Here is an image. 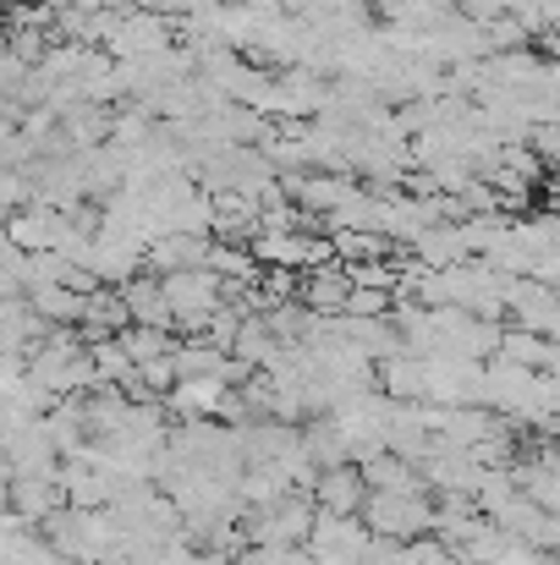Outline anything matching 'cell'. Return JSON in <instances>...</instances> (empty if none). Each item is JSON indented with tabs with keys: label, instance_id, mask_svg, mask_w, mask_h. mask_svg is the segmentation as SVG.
<instances>
[{
	"label": "cell",
	"instance_id": "cell-19",
	"mask_svg": "<svg viewBox=\"0 0 560 565\" xmlns=\"http://www.w3.org/2000/svg\"><path fill=\"white\" fill-rule=\"evenodd\" d=\"M236 565H314V555H308L303 544H281V550H264V544H253L247 555H236Z\"/></svg>",
	"mask_w": 560,
	"mask_h": 565
},
{
	"label": "cell",
	"instance_id": "cell-6",
	"mask_svg": "<svg viewBox=\"0 0 560 565\" xmlns=\"http://www.w3.org/2000/svg\"><path fill=\"white\" fill-rule=\"evenodd\" d=\"M314 500L308 494H286L281 505H270V511H253V522H247V539L253 544H264V550H281V544H308V533H314Z\"/></svg>",
	"mask_w": 560,
	"mask_h": 565
},
{
	"label": "cell",
	"instance_id": "cell-10",
	"mask_svg": "<svg viewBox=\"0 0 560 565\" xmlns=\"http://www.w3.org/2000/svg\"><path fill=\"white\" fill-rule=\"evenodd\" d=\"M297 297H303V308H308V313H319V319H336V313L347 308V297H352L347 264L308 269V275H303V286H297Z\"/></svg>",
	"mask_w": 560,
	"mask_h": 565
},
{
	"label": "cell",
	"instance_id": "cell-11",
	"mask_svg": "<svg viewBox=\"0 0 560 565\" xmlns=\"http://www.w3.org/2000/svg\"><path fill=\"white\" fill-rule=\"evenodd\" d=\"M412 264L423 269H456V264H473V242L462 225H434L412 242Z\"/></svg>",
	"mask_w": 560,
	"mask_h": 565
},
{
	"label": "cell",
	"instance_id": "cell-3",
	"mask_svg": "<svg viewBox=\"0 0 560 565\" xmlns=\"http://www.w3.org/2000/svg\"><path fill=\"white\" fill-rule=\"evenodd\" d=\"M160 291L171 302V319L187 335H203L209 319L225 308V280L214 269H177V275H160Z\"/></svg>",
	"mask_w": 560,
	"mask_h": 565
},
{
	"label": "cell",
	"instance_id": "cell-18",
	"mask_svg": "<svg viewBox=\"0 0 560 565\" xmlns=\"http://www.w3.org/2000/svg\"><path fill=\"white\" fill-rule=\"evenodd\" d=\"M330 253L347 258V264H379V258H390V236H379V231H330Z\"/></svg>",
	"mask_w": 560,
	"mask_h": 565
},
{
	"label": "cell",
	"instance_id": "cell-15",
	"mask_svg": "<svg viewBox=\"0 0 560 565\" xmlns=\"http://www.w3.org/2000/svg\"><path fill=\"white\" fill-rule=\"evenodd\" d=\"M373 379L390 401H423V358H412V352H395V358L373 363Z\"/></svg>",
	"mask_w": 560,
	"mask_h": 565
},
{
	"label": "cell",
	"instance_id": "cell-14",
	"mask_svg": "<svg viewBox=\"0 0 560 565\" xmlns=\"http://www.w3.org/2000/svg\"><path fill=\"white\" fill-rule=\"evenodd\" d=\"M28 308H33L50 330H77L88 297H77L72 286H33V291H28Z\"/></svg>",
	"mask_w": 560,
	"mask_h": 565
},
{
	"label": "cell",
	"instance_id": "cell-12",
	"mask_svg": "<svg viewBox=\"0 0 560 565\" xmlns=\"http://www.w3.org/2000/svg\"><path fill=\"white\" fill-rule=\"evenodd\" d=\"M121 302H127V319L133 324H149V330H177V319H171V302H166V291H160V275H138V280H127L121 286Z\"/></svg>",
	"mask_w": 560,
	"mask_h": 565
},
{
	"label": "cell",
	"instance_id": "cell-8",
	"mask_svg": "<svg viewBox=\"0 0 560 565\" xmlns=\"http://www.w3.org/2000/svg\"><path fill=\"white\" fill-rule=\"evenodd\" d=\"M363 500H369V483H363L358 461L330 467V472L314 478V511L319 516H363Z\"/></svg>",
	"mask_w": 560,
	"mask_h": 565
},
{
	"label": "cell",
	"instance_id": "cell-13",
	"mask_svg": "<svg viewBox=\"0 0 560 565\" xmlns=\"http://www.w3.org/2000/svg\"><path fill=\"white\" fill-rule=\"evenodd\" d=\"M220 401H225V384H220V379H177V390L166 395L171 417H182V423H203V417H214V412H220Z\"/></svg>",
	"mask_w": 560,
	"mask_h": 565
},
{
	"label": "cell",
	"instance_id": "cell-4",
	"mask_svg": "<svg viewBox=\"0 0 560 565\" xmlns=\"http://www.w3.org/2000/svg\"><path fill=\"white\" fill-rule=\"evenodd\" d=\"M369 544L373 533L363 527V516H314L303 550L314 555V565H369Z\"/></svg>",
	"mask_w": 560,
	"mask_h": 565
},
{
	"label": "cell",
	"instance_id": "cell-16",
	"mask_svg": "<svg viewBox=\"0 0 560 565\" xmlns=\"http://www.w3.org/2000/svg\"><path fill=\"white\" fill-rule=\"evenodd\" d=\"M511 236H517V247H522L528 258H545V253H556L560 247V214L556 209L522 214V220H511Z\"/></svg>",
	"mask_w": 560,
	"mask_h": 565
},
{
	"label": "cell",
	"instance_id": "cell-1",
	"mask_svg": "<svg viewBox=\"0 0 560 565\" xmlns=\"http://www.w3.org/2000/svg\"><path fill=\"white\" fill-rule=\"evenodd\" d=\"M44 539H50V550L55 555H66L72 565H110L121 555V522L110 516V505L105 511H77V505H66L55 522H44Z\"/></svg>",
	"mask_w": 560,
	"mask_h": 565
},
{
	"label": "cell",
	"instance_id": "cell-7",
	"mask_svg": "<svg viewBox=\"0 0 560 565\" xmlns=\"http://www.w3.org/2000/svg\"><path fill=\"white\" fill-rule=\"evenodd\" d=\"M6 236L22 247V253H61L72 236H77V220L50 209V203H28L6 220Z\"/></svg>",
	"mask_w": 560,
	"mask_h": 565
},
{
	"label": "cell",
	"instance_id": "cell-20",
	"mask_svg": "<svg viewBox=\"0 0 560 565\" xmlns=\"http://www.w3.org/2000/svg\"><path fill=\"white\" fill-rule=\"evenodd\" d=\"M528 280H539L545 291H560V247H556V253H545V258H533V264H528Z\"/></svg>",
	"mask_w": 560,
	"mask_h": 565
},
{
	"label": "cell",
	"instance_id": "cell-2",
	"mask_svg": "<svg viewBox=\"0 0 560 565\" xmlns=\"http://www.w3.org/2000/svg\"><path fill=\"white\" fill-rule=\"evenodd\" d=\"M363 527L390 544H418L434 533V500H429V489H369Z\"/></svg>",
	"mask_w": 560,
	"mask_h": 565
},
{
	"label": "cell",
	"instance_id": "cell-5",
	"mask_svg": "<svg viewBox=\"0 0 560 565\" xmlns=\"http://www.w3.org/2000/svg\"><path fill=\"white\" fill-rule=\"evenodd\" d=\"M171 28H177L171 17L138 6V11H127V17L110 28L105 55H110V61H144V55H160V50H171Z\"/></svg>",
	"mask_w": 560,
	"mask_h": 565
},
{
	"label": "cell",
	"instance_id": "cell-17",
	"mask_svg": "<svg viewBox=\"0 0 560 565\" xmlns=\"http://www.w3.org/2000/svg\"><path fill=\"white\" fill-rule=\"evenodd\" d=\"M121 347H127L133 369H149V363H160V358L177 352L171 330H149V324H127V330H121Z\"/></svg>",
	"mask_w": 560,
	"mask_h": 565
},
{
	"label": "cell",
	"instance_id": "cell-9",
	"mask_svg": "<svg viewBox=\"0 0 560 565\" xmlns=\"http://www.w3.org/2000/svg\"><path fill=\"white\" fill-rule=\"evenodd\" d=\"M6 505L44 533V522H55L66 511V494H61V478H11L6 483Z\"/></svg>",
	"mask_w": 560,
	"mask_h": 565
}]
</instances>
